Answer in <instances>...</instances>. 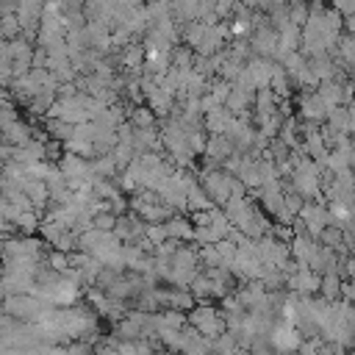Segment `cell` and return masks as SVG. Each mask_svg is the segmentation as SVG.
Returning <instances> with one entry per match:
<instances>
[{"label":"cell","mask_w":355,"mask_h":355,"mask_svg":"<svg viewBox=\"0 0 355 355\" xmlns=\"http://www.w3.org/2000/svg\"><path fill=\"white\" fill-rule=\"evenodd\" d=\"M275 344H277L280 349H294V347L300 344V336H297L294 327H277V330H275Z\"/></svg>","instance_id":"1"}]
</instances>
